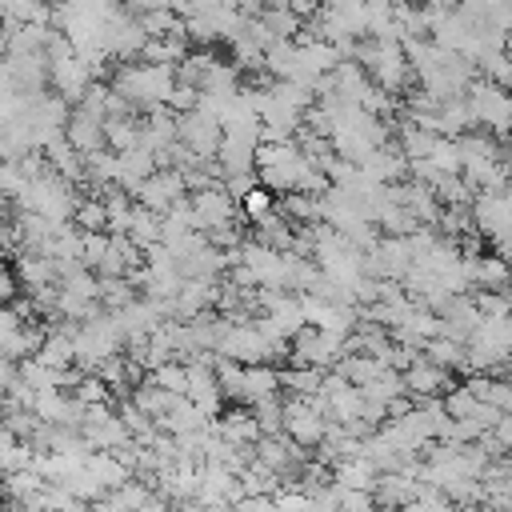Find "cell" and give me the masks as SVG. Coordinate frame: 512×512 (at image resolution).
Returning a JSON list of instances; mask_svg holds the SVG:
<instances>
[{"label": "cell", "instance_id": "1", "mask_svg": "<svg viewBox=\"0 0 512 512\" xmlns=\"http://www.w3.org/2000/svg\"><path fill=\"white\" fill-rule=\"evenodd\" d=\"M180 84L172 64H120L112 76V88L132 104V108H168L172 88Z\"/></svg>", "mask_w": 512, "mask_h": 512}, {"label": "cell", "instance_id": "2", "mask_svg": "<svg viewBox=\"0 0 512 512\" xmlns=\"http://www.w3.org/2000/svg\"><path fill=\"white\" fill-rule=\"evenodd\" d=\"M80 200H84V196H76L72 180L56 176V172L48 168V172H40V176L28 180V188H24V196L16 200V208H20V212H32V216H44V220H52V224H72Z\"/></svg>", "mask_w": 512, "mask_h": 512}, {"label": "cell", "instance_id": "3", "mask_svg": "<svg viewBox=\"0 0 512 512\" xmlns=\"http://www.w3.org/2000/svg\"><path fill=\"white\" fill-rule=\"evenodd\" d=\"M356 60L364 64V72L372 76L376 88H384L388 96H396L408 80H412V64H408V48L400 40H368L360 44Z\"/></svg>", "mask_w": 512, "mask_h": 512}, {"label": "cell", "instance_id": "4", "mask_svg": "<svg viewBox=\"0 0 512 512\" xmlns=\"http://www.w3.org/2000/svg\"><path fill=\"white\" fill-rule=\"evenodd\" d=\"M72 340H76V364L84 372H100L112 356H120V344H124V332L116 328L112 312L108 316H88L72 328Z\"/></svg>", "mask_w": 512, "mask_h": 512}, {"label": "cell", "instance_id": "5", "mask_svg": "<svg viewBox=\"0 0 512 512\" xmlns=\"http://www.w3.org/2000/svg\"><path fill=\"white\" fill-rule=\"evenodd\" d=\"M464 100H468L472 124L488 128L496 140L512 136V88H500V84H492V80H476Z\"/></svg>", "mask_w": 512, "mask_h": 512}, {"label": "cell", "instance_id": "6", "mask_svg": "<svg viewBox=\"0 0 512 512\" xmlns=\"http://www.w3.org/2000/svg\"><path fill=\"white\" fill-rule=\"evenodd\" d=\"M328 428H332V420H328L320 400H304V396H288L284 400V436H292L300 448L324 444Z\"/></svg>", "mask_w": 512, "mask_h": 512}, {"label": "cell", "instance_id": "7", "mask_svg": "<svg viewBox=\"0 0 512 512\" xmlns=\"http://www.w3.org/2000/svg\"><path fill=\"white\" fill-rule=\"evenodd\" d=\"M344 352H348V340H340V336H332V332H320V328H304L296 340H292V352H288V360L292 364H300V368H332V364H340L344 360Z\"/></svg>", "mask_w": 512, "mask_h": 512}, {"label": "cell", "instance_id": "8", "mask_svg": "<svg viewBox=\"0 0 512 512\" xmlns=\"http://www.w3.org/2000/svg\"><path fill=\"white\" fill-rule=\"evenodd\" d=\"M472 220L480 236L496 244L512 240V192H480L472 200Z\"/></svg>", "mask_w": 512, "mask_h": 512}, {"label": "cell", "instance_id": "9", "mask_svg": "<svg viewBox=\"0 0 512 512\" xmlns=\"http://www.w3.org/2000/svg\"><path fill=\"white\" fill-rule=\"evenodd\" d=\"M92 64L88 60H80L76 52H68V56H52L48 60V84H52V92L56 96H64L68 104L72 100H84V92L92 88Z\"/></svg>", "mask_w": 512, "mask_h": 512}, {"label": "cell", "instance_id": "10", "mask_svg": "<svg viewBox=\"0 0 512 512\" xmlns=\"http://www.w3.org/2000/svg\"><path fill=\"white\" fill-rule=\"evenodd\" d=\"M184 192H188V184H184V176H180V168H156L132 196H136V204H144V208H152V212H168L172 204H180L184 200Z\"/></svg>", "mask_w": 512, "mask_h": 512}, {"label": "cell", "instance_id": "11", "mask_svg": "<svg viewBox=\"0 0 512 512\" xmlns=\"http://www.w3.org/2000/svg\"><path fill=\"white\" fill-rule=\"evenodd\" d=\"M180 144L192 148L196 156H216L220 144H224V124L216 116L200 112V108L196 112H184L180 116Z\"/></svg>", "mask_w": 512, "mask_h": 512}, {"label": "cell", "instance_id": "12", "mask_svg": "<svg viewBox=\"0 0 512 512\" xmlns=\"http://www.w3.org/2000/svg\"><path fill=\"white\" fill-rule=\"evenodd\" d=\"M192 212H196V228H200V232L224 228V224H232V216H236V196H232L224 184L200 188V192H192Z\"/></svg>", "mask_w": 512, "mask_h": 512}, {"label": "cell", "instance_id": "13", "mask_svg": "<svg viewBox=\"0 0 512 512\" xmlns=\"http://www.w3.org/2000/svg\"><path fill=\"white\" fill-rule=\"evenodd\" d=\"M104 124L108 120H100V116H92V112H84V108H72V120H68V144L72 148H80L84 156H92V152H104L108 148V136H104Z\"/></svg>", "mask_w": 512, "mask_h": 512}, {"label": "cell", "instance_id": "14", "mask_svg": "<svg viewBox=\"0 0 512 512\" xmlns=\"http://www.w3.org/2000/svg\"><path fill=\"white\" fill-rule=\"evenodd\" d=\"M404 384H408V396L416 400H436L444 388H448V372L440 364H432L428 356H420L412 368H404Z\"/></svg>", "mask_w": 512, "mask_h": 512}, {"label": "cell", "instance_id": "15", "mask_svg": "<svg viewBox=\"0 0 512 512\" xmlns=\"http://www.w3.org/2000/svg\"><path fill=\"white\" fill-rule=\"evenodd\" d=\"M420 480L408 476V472H380V484H376V500L384 508H408L416 496H420Z\"/></svg>", "mask_w": 512, "mask_h": 512}, {"label": "cell", "instance_id": "16", "mask_svg": "<svg viewBox=\"0 0 512 512\" xmlns=\"http://www.w3.org/2000/svg\"><path fill=\"white\" fill-rule=\"evenodd\" d=\"M332 480H336L340 488H364V492H376V484H380V468H376L368 456H352V460H340V464L332 468Z\"/></svg>", "mask_w": 512, "mask_h": 512}, {"label": "cell", "instance_id": "17", "mask_svg": "<svg viewBox=\"0 0 512 512\" xmlns=\"http://www.w3.org/2000/svg\"><path fill=\"white\" fill-rule=\"evenodd\" d=\"M156 172V156L152 152H144V148H132V152H124L120 156V168H116V188H124V192H136L148 176Z\"/></svg>", "mask_w": 512, "mask_h": 512}, {"label": "cell", "instance_id": "18", "mask_svg": "<svg viewBox=\"0 0 512 512\" xmlns=\"http://www.w3.org/2000/svg\"><path fill=\"white\" fill-rule=\"evenodd\" d=\"M284 380L272 364H248L244 368V404H260L268 396H280Z\"/></svg>", "mask_w": 512, "mask_h": 512}, {"label": "cell", "instance_id": "19", "mask_svg": "<svg viewBox=\"0 0 512 512\" xmlns=\"http://www.w3.org/2000/svg\"><path fill=\"white\" fill-rule=\"evenodd\" d=\"M36 360L48 364V368H56V372L76 368V340H72V332H60V328L48 332L44 344H40V352H36Z\"/></svg>", "mask_w": 512, "mask_h": 512}, {"label": "cell", "instance_id": "20", "mask_svg": "<svg viewBox=\"0 0 512 512\" xmlns=\"http://www.w3.org/2000/svg\"><path fill=\"white\" fill-rule=\"evenodd\" d=\"M472 284H476L480 292H508V288H512V264H508L500 252H496V256H480Z\"/></svg>", "mask_w": 512, "mask_h": 512}, {"label": "cell", "instance_id": "21", "mask_svg": "<svg viewBox=\"0 0 512 512\" xmlns=\"http://www.w3.org/2000/svg\"><path fill=\"white\" fill-rule=\"evenodd\" d=\"M88 472H92L108 492H116L120 484L132 480V468H128L116 452H92V456H88Z\"/></svg>", "mask_w": 512, "mask_h": 512}, {"label": "cell", "instance_id": "22", "mask_svg": "<svg viewBox=\"0 0 512 512\" xmlns=\"http://www.w3.org/2000/svg\"><path fill=\"white\" fill-rule=\"evenodd\" d=\"M424 356H428L432 364H440L444 372H452V368H468V344H464V340H452V336H436V340H428V344H424Z\"/></svg>", "mask_w": 512, "mask_h": 512}, {"label": "cell", "instance_id": "23", "mask_svg": "<svg viewBox=\"0 0 512 512\" xmlns=\"http://www.w3.org/2000/svg\"><path fill=\"white\" fill-rule=\"evenodd\" d=\"M104 136H108V148L116 156H124V152L140 148V120L136 116H116V120L104 124Z\"/></svg>", "mask_w": 512, "mask_h": 512}, {"label": "cell", "instance_id": "24", "mask_svg": "<svg viewBox=\"0 0 512 512\" xmlns=\"http://www.w3.org/2000/svg\"><path fill=\"white\" fill-rule=\"evenodd\" d=\"M276 212V200H272V188H264V184H256L252 192H244L240 196V216L244 220H252V224H260L264 216H272Z\"/></svg>", "mask_w": 512, "mask_h": 512}, {"label": "cell", "instance_id": "25", "mask_svg": "<svg viewBox=\"0 0 512 512\" xmlns=\"http://www.w3.org/2000/svg\"><path fill=\"white\" fill-rule=\"evenodd\" d=\"M152 384H160L164 392L172 396H188V364L184 360H172V364H160L156 372H148Z\"/></svg>", "mask_w": 512, "mask_h": 512}, {"label": "cell", "instance_id": "26", "mask_svg": "<svg viewBox=\"0 0 512 512\" xmlns=\"http://www.w3.org/2000/svg\"><path fill=\"white\" fill-rule=\"evenodd\" d=\"M336 488H340V484H336ZM340 512H376V492L340 488Z\"/></svg>", "mask_w": 512, "mask_h": 512}, {"label": "cell", "instance_id": "27", "mask_svg": "<svg viewBox=\"0 0 512 512\" xmlns=\"http://www.w3.org/2000/svg\"><path fill=\"white\" fill-rule=\"evenodd\" d=\"M276 504H280V512H312V492H304V488H280L276 492Z\"/></svg>", "mask_w": 512, "mask_h": 512}, {"label": "cell", "instance_id": "28", "mask_svg": "<svg viewBox=\"0 0 512 512\" xmlns=\"http://www.w3.org/2000/svg\"><path fill=\"white\" fill-rule=\"evenodd\" d=\"M464 512H496V508H492V504H488V500H484V504H468V508H464Z\"/></svg>", "mask_w": 512, "mask_h": 512}]
</instances>
